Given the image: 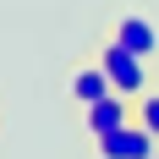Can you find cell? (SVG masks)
Instances as JSON below:
<instances>
[{
	"label": "cell",
	"mask_w": 159,
	"mask_h": 159,
	"mask_svg": "<svg viewBox=\"0 0 159 159\" xmlns=\"http://www.w3.org/2000/svg\"><path fill=\"white\" fill-rule=\"evenodd\" d=\"M99 66H104V77H110L115 93H126V99H143L148 93V61L137 55V49H126L121 39H110V44L99 49Z\"/></svg>",
	"instance_id": "1"
},
{
	"label": "cell",
	"mask_w": 159,
	"mask_h": 159,
	"mask_svg": "<svg viewBox=\"0 0 159 159\" xmlns=\"http://www.w3.org/2000/svg\"><path fill=\"white\" fill-rule=\"evenodd\" d=\"M99 143V159H154V132L143 126V121H132V126H121V132H110V137H93Z\"/></svg>",
	"instance_id": "2"
},
{
	"label": "cell",
	"mask_w": 159,
	"mask_h": 159,
	"mask_svg": "<svg viewBox=\"0 0 159 159\" xmlns=\"http://www.w3.org/2000/svg\"><path fill=\"white\" fill-rule=\"evenodd\" d=\"M88 132L93 137H110V132H121V126H132L137 121V99H126V93H104L99 104H88Z\"/></svg>",
	"instance_id": "3"
},
{
	"label": "cell",
	"mask_w": 159,
	"mask_h": 159,
	"mask_svg": "<svg viewBox=\"0 0 159 159\" xmlns=\"http://www.w3.org/2000/svg\"><path fill=\"white\" fill-rule=\"evenodd\" d=\"M115 39H121L126 49H137L143 61H154V49H159V33H154V22H148L143 11H126V16H121V22H115Z\"/></svg>",
	"instance_id": "4"
},
{
	"label": "cell",
	"mask_w": 159,
	"mask_h": 159,
	"mask_svg": "<svg viewBox=\"0 0 159 159\" xmlns=\"http://www.w3.org/2000/svg\"><path fill=\"white\" fill-rule=\"evenodd\" d=\"M104 93H115V88H110V77H104V66H99V61L71 71V99H77L82 110H88V104H99Z\"/></svg>",
	"instance_id": "5"
},
{
	"label": "cell",
	"mask_w": 159,
	"mask_h": 159,
	"mask_svg": "<svg viewBox=\"0 0 159 159\" xmlns=\"http://www.w3.org/2000/svg\"><path fill=\"white\" fill-rule=\"evenodd\" d=\"M137 121L159 137V93H143V99H137Z\"/></svg>",
	"instance_id": "6"
}]
</instances>
